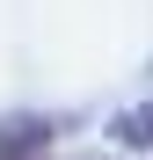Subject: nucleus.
<instances>
[{
    "mask_svg": "<svg viewBox=\"0 0 153 160\" xmlns=\"http://www.w3.org/2000/svg\"><path fill=\"white\" fill-rule=\"evenodd\" d=\"M51 153V124L44 117H8L0 124V160H44Z\"/></svg>",
    "mask_w": 153,
    "mask_h": 160,
    "instance_id": "nucleus-1",
    "label": "nucleus"
},
{
    "mask_svg": "<svg viewBox=\"0 0 153 160\" xmlns=\"http://www.w3.org/2000/svg\"><path fill=\"white\" fill-rule=\"evenodd\" d=\"M110 138H117L124 153H146V146H153V102H139V109H124V117L110 124Z\"/></svg>",
    "mask_w": 153,
    "mask_h": 160,
    "instance_id": "nucleus-2",
    "label": "nucleus"
}]
</instances>
